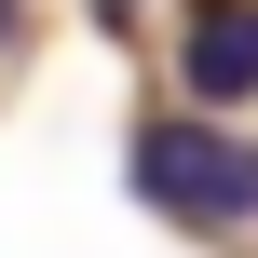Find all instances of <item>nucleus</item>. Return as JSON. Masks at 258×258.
I'll return each mask as SVG.
<instances>
[{"label":"nucleus","mask_w":258,"mask_h":258,"mask_svg":"<svg viewBox=\"0 0 258 258\" xmlns=\"http://www.w3.org/2000/svg\"><path fill=\"white\" fill-rule=\"evenodd\" d=\"M136 204H163L190 231H231V218H258V150L218 136L204 109L190 122H136Z\"/></svg>","instance_id":"1"},{"label":"nucleus","mask_w":258,"mask_h":258,"mask_svg":"<svg viewBox=\"0 0 258 258\" xmlns=\"http://www.w3.org/2000/svg\"><path fill=\"white\" fill-rule=\"evenodd\" d=\"M14 27H27V0H0V41H14Z\"/></svg>","instance_id":"3"},{"label":"nucleus","mask_w":258,"mask_h":258,"mask_svg":"<svg viewBox=\"0 0 258 258\" xmlns=\"http://www.w3.org/2000/svg\"><path fill=\"white\" fill-rule=\"evenodd\" d=\"M177 82H190V109H245L258 95V0H190Z\"/></svg>","instance_id":"2"}]
</instances>
